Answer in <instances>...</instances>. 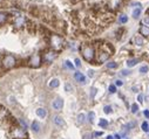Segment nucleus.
<instances>
[{
    "instance_id": "1",
    "label": "nucleus",
    "mask_w": 149,
    "mask_h": 139,
    "mask_svg": "<svg viewBox=\"0 0 149 139\" xmlns=\"http://www.w3.org/2000/svg\"><path fill=\"white\" fill-rule=\"evenodd\" d=\"M12 136L17 139H27V133H26V129L24 127H19L15 126L12 129Z\"/></svg>"
},
{
    "instance_id": "2",
    "label": "nucleus",
    "mask_w": 149,
    "mask_h": 139,
    "mask_svg": "<svg viewBox=\"0 0 149 139\" xmlns=\"http://www.w3.org/2000/svg\"><path fill=\"white\" fill-rule=\"evenodd\" d=\"M82 55L86 61H92L94 58V49L91 46H86L82 48Z\"/></svg>"
},
{
    "instance_id": "3",
    "label": "nucleus",
    "mask_w": 149,
    "mask_h": 139,
    "mask_svg": "<svg viewBox=\"0 0 149 139\" xmlns=\"http://www.w3.org/2000/svg\"><path fill=\"white\" fill-rule=\"evenodd\" d=\"M14 64H15V57H14V56L7 55V56L4 57V60H3V65H4L5 68H12Z\"/></svg>"
},
{
    "instance_id": "4",
    "label": "nucleus",
    "mask_w": 149,
    "mask_h": 139,
    "mask_svg": "<svg viewBox=\"0 0 149 139\" xmlns=\"http://www.w3.org/2000/svg\"><path fill=\"white\" fill-rule=\"evenodd\" d=\"M52 46L55 49H60L62 47V39L59 38L58 35H53L52 36Z\"/></svg>"
},
{
    "instance_id": "5",
    "label": "nucleus",
    "mask_w": 149,
    "mask_h": 139,
    "mask_svg": "<svg viewBox=\"0 0 149 139\" xmlns=\"http://www.w3.org/2000/svg\"><path fill=\"white\" fill-rule=\"evenodd\" d=\"M29 63H31V67L38 68V67L40 65V63H41V58H40V56H39V55H34V56H32L31 60H29Z\"/></svg>"
},
{
    "instance_id": "6",
    "label": "nucleus",
    "mask_w": 149,
    "mask_h": 139,
    "mask_svg": "<svg viewBox=\"0 0 149 139\" xmlns=\"http://www.w3.org/2000/svg\"><path fill=\"white\" fill-rule=\"evenodd\" d=\"M52 107H53V109H55V110H61L62 107H63V100H62L61 98H55V99L53 100V103H52Z\"/></svg>"
},
{
    "instance_id": "7",
    "label": "nucleus",
    "mask_w": 149,
    "mask_h": 139,
    "mask_svg": "<svg viewBox=\"0 0 149 139\" xmlns=\"http://www.w3.org/2000/svg\"><path fill=\"white\" fill-rule=\"evenodd\" d=\"M26 18L25 17H17L15 19H14V25L17 26V27H22V26H25V23H26Z\"/></svg>"
},
{
    "instance_id": "8",
    "label": "nucleus",
    "mask_w": 149,
    "mask_h": 139,
    "mask_svg": "<svg viewBox=\"0 0 149 139\" xmlns=\"http://www.w3.org/2000/svg\"><path fill=\"white\" fill-rule=\"evenodd\" d=\"M56 57V53L55 52H47L44 56V60L46 62H53V60Z\"/></svg>"
},
{
    "instance_id": "9",
    "label": "nucleus",
    "mask_w": 149,
    "mask_h": 139,
    "mask_svg": "<svg viewBox=\"0 0 149 139\" xmlns=\"http://www.w3.org/2000/svg\"><path fill=\"white\" fill-rule=\"evenodd\" d=\"M74 78H75L78 82L82 83V84L86 83V77H85V75H84L82 73H80V72H77L75 74H74Z\"/></svg>"
},
{
    "instance_id": "10",
    "label": "nucleus",
    "mask_w": 149,
    "mask_h": 139,
    "mask_svg": "<svg viewBox=\"0 0 149 139\" xmlns=\"http://www.w3.org/2000/svg\"><path fill=\"white\" fill-rule=\"evenodd\" d=\"M109 53H107V52H101L100 54H99V62H104V61H107L108 58H109Z\"/></svg>"
},
{
    "instance_id": "11",
    "label": "nucleus",
    "mask_w": 149,
    "mask_h": 139,
    "mask_svg": "<svg viewBox=\"0 0 149 139\" xmlns=\"http://www.w3.org/2000/svg\"><path fill=\"white\" fill-rule=\"evenodd\" d=\"M53 122H54V124L58 125V126H65V120H63L62 117H60V116H55V117L53 118Z\"/></svg>"
},
{
    "instance_id": "12",
    "label": "nucleus",
    "mask_w": 149,
    "mask_h": 139,
    "mask_svg": "<svg viewBox=\"0 0 149 139\" xmlns=\"http://www.w3.org/2000/svg\"><path fill=\"white\" fill-rule=\"evenodd\" d=\"M36 116L40 117V118H45L47 116V110L44 109V108H39L38 110H36Z\"/></svg>"
},
{
    "instance_id": "13",
    "label": "nucleus",
    "mask_w": 149,
    "mask_h": 139,
    "mask_svg": "<svg viewBox=\"0 0 149 139\" xmlns=\"http://www.w3.org/2000/svg\"><path fill=\"white\" fill-rule=\"evenodd\" d=\"M31 129L34 131V132H40V130H41V126H40V124L36 122V120H34L32 124H31Z\"/></svg>"
},
{
    "instance_id": "14",
    "label": "nucleus",
    "mask_w": 149,
    "mask_h": 139,
    "mask_svg": "<svg viewBox=\"0 0 149 139\" xmlns=\"http://www.w3.org/2000/svg\"><path fill=\"white\" fill-rule=\"evenodd\" d=\"M140 32H141L142 35H144V36H149V27H148V26H141Z\"/></svg>"
},
{
    "instance_id": "15",
    "label": "nucleus",
    "mask_w": 149,
    "mask_h": 139,
    "mask_svg": "<svg viewBox=\"0 0 149 139\" xmlns=\"http://www.w3.org/2000/svg\"><path fill=\"white\" fill-rule=\"evenodd\" d=\"M137 63H139V60H137V58H130V60H128V61H127V65H128L129 68H132V67L136 65Z\"/></svg>"
},
{
    "instance_id": "16",
    "label": "nucleus",
    "mask_w": 149,
    "mask_h": 139,
    "mask_svg": "<svg viewBox=\"0 0 149 139\" xmlns=\"http://www.w3.org/2000/svg\"><path fill=\"white\" fill-rule=\"evenodd\" d=\"M59 84H60V82H59L58 78H53V80L49 81V87H51V88H58Z\"/></svg>"
},
{
    "instance_id": "17",
    "label": "nucleus",
    "mask_w": 149,
    "mask_h": 139,
    "mask_svg": "<svg viewBox=\"0 0 149 139\" xmlns=\"http://www.w3.org/2000/svg\"><path fill=\"white\" fill-rule=\"evenodd\" d=\"M141 12H142V8H141V7H137V8H135V10L133 11V18H134V19H137V18L140 17Z\"/></svg>"
},
{
    "instance_id": "18",
    "label": "nucleus",
    "mask_w": 149,
    "mask_h": 139,
    "mask_svg": "<svg viewBox=\"0 0 149 139\" xmlns=\"http://www.w3.org/2000/svg\"><path fill=\"white\" fill-rule=\"evenodd\" d=\"M143 43H144V39H143L141 35H139V36L135 38V45H137V46H142Z\"/></svg>"
},
{
    "instance_id": "19",
    "label": "nucleus",
    "mask_w": 149,
    "mask_h": 139,
    "mask_svg": "<svg viewBox=\"0 0 149 139\" xmlns=\"http://www.w3.org/2000/svg\"><path fill=\"white\" fill-rule=\"evenodd\" d=\"M127 21H128V18H127L126 14H121V15L119 17V22H120V23H126Z\"/></svg>"
},
{
    "instance_id": "20",
    "label": "nucleus",
    "mask_w": 149,
    "mask_h": 139,
    "mask_svg": "<svg viewBox=\"0 0 149 139\" xmlns=\"http://www.w3.org/2000/svg\"><path fill=\"white\" fill-rule=\"evenodd\" d=\"M107 68L108 69H116L118 68V63L116 62H108L107 63Z\"/></svg>"
},
{
    "instance_id": "21",
    "label": "nucleus",
    "mask_w": 149,
    "mask_h": 139,
    "mask_svg": "<svg viewBox=\"0 0 149 139\" xmlns=\"http://www.w3.org/2000/svg\"><path fill=\"white\" fill-rule=\"evenodd\" d=\"M99 126L104 129V127H107V126H108V122H107L106 119H100V120H99Z\"/></svg>"
},
{
    "instance_id": "22",
    "label": "nucleus",
    "mask_w": 149,
    "mask_h": 139,
    "mask_svg": "<svg viewBox=\"0 0 149 139\" xmlns=\"http://www.w3.org/2000/svg\"><path fill=\"white\" fill-rule=\"evenodd\" d=\"M85 120H86V116H85V114H80L79 116H78V122L79 123H85Z\"/></svg>"
},
{
    "instance_id": "23",
    "label": "nucleus",
    "mask_w": 149,
    "mask_h": 139,
    "mask_svg": "<svg viewBox=\"0 0 149 139\" xmlns=\"http://www.w3.org/2000/svg\"><path fill=\"white\" fill-rule=\"evenodd\" d=\"M148 70H149V68H148V65H146V64L140 68V73H141V74H146V73H148Z\"/></svg>"
},
{
    "instance_id": "24",
    "label": "nucleus",
    "mask_w": 149,
    "mask_h": 139,
    "mask_svg": "<svg viewBox=\"0 0 149 139\" xmlns=\"http://www.w3.org/2000/svg\"><path fill=\"white\" fill-rule=\"evenodd\" d=\"M142 130H143L144 132H148V131H149V125H148L147 122H143V123H142Z\"/></svg>"
},
{
    "instance_id": "25",
    "label": "nucleus",
    "mask_w": 149,
    "mask_h": 139,
    "mask_svg": "<svg viewBox=\"0 0 149 139\" xmlns=\"http://www.w3.org/2000/svg\"><path fill=\"white\" fill-rule=\"evenodd\" d=\"M6 19H7L6 14H4V13H0V23H4V22L6 21Z\"/></svg>"
},
{
    "instance_id": "26",
    "label": "nucleus",
    "mask_w": 149,
    "mask_h": 139,
    "mask_svg": "<svg viewBox=\"0 0 149 139\" xmlns=\"http://www.w3.org/2000/svg\"><path fill=\"white\" fill-rule=\"evenodd\" d=\"M65 90H66L67 92H70V91L73 90V87H72V84H69V83H66V84H65Z\"/></svg>"
},
{
    "instance_id": "27",
    "label": "nucleus",
    "mask_w": 149,
    "mask_h": 139,
    "mask_svg": "<svg viewBox=\"0 0 149 139\" xmlns=\"http://www.w3.org/2000/svg\"><path fill=\"white\" fill-rule=\"evenodd\" d=\"M94 118H95V114H94V112H89V114H88V120H89L91 123H93V122H94Z\"/></svg>"
},
{
    "instance_id": "28",
    "label": "nucleus",
    "mask_w": 149,
    "mask_h": 139,
    "mask_svg": "<svg viewBox=\"0 0 149 139\" xmlns=\"http://www.w3.org/2000/svg\"><path fill=\"white\" fill-rule=\"evenodd\" d=\"M65 65H66V68L70 69V70H72V69H74V65L72 64V62H70V61H66V62H65Z\"/></svg>"
},
{
    "instance_id": "29",
    "label": "nucleus",
    "mask_w": 149,
    "mask_h": 139,
    "mask_svg": "<svg viewBox=\"0 0 149 139\" xmlns=\"http://www.w3.org/2000/svg\"><path fill=\"white\" fill-rule=\"evenodd\" d=\"M137 110H139V105H137V104H133V105H132V112L133 114H136Z\"/></svg>"
},
{
    "instance_id": "30",
    "label": "nucleus",
    "mask_w": 149,
    "mask_h": 139,
    "mask_svg": "<svg viewBox=\"0 0 149 139\" xmlns=\"http://www.w3.org/2000/svg\"><path fill=\"white\" fill-rule=\"evenodd\" d=\"M103 111H104V114H110L111 112V107L110 105H106L103 108Z\"/></svg>"
},
{
    "instance_id": "31",
    "label": "nucleus",
    "mask_w": 149,
    "mask_h": 139,
    "mask_svg": "<svg viewBox=\"0 0 149 139\" xmlns=\"http://www.w3.org/2000/svg\"><path fill=\"white\" fill-rule=\"evenodd\" d=\"M109 92H110V94L116 92V87H115V85H113V84L109 85Z\"/></svg>"
},
{
    "instance_id": "32",
    "label": "nucleus",
    "mask_w": 149,
    "mask_h": 139,
    "mask_svg": "<svg viewBox=\"0 0 149 139\" xmlns=\"http://www.w3.org/2000/svg\"><path fill=\"white\" fill-rule=\"evenodd\" d=\"M96 91H97L96 88H92L91 89V98H94V96L96 95Z\"/></svg>"
},
{
    "instance_id": "33",
    "label": "nucleus",
    "mask_w": 149,
    "mask_h": 139,
    "mask_svg": "<svg viewBox=\"0 0 149 139\" xmlns=\"http://www.w3.org/2000/svg\"><path fill=\"white\" fill-rule=\"evenodd\" d=\"M143 99H144V97H143V95H141V94H140V95L137 96V100H139L140 103H143Z\"/></svg>"
},
{
    "instance_id": "34",
    "label": "nucleus",
    "mask_w": 149,
    "mask_h": 139,
    "mask_svg": "<svg viewBox=\"0 0 149 139\" xmlns=\"http://www.w3.org/2000/svg\"><path fill=\"white\" fill-rule=\"evenodd\" d=\"M84 139H92V134L91 133H85L84 134Z\"/></svg>"
},
{
    "instance_id": "35",
    "label": "nucleus",
    "mask_w": 149,
    "mask_h": 139,
    "mask_svg": "<svg viewBox=\"0 0 149 139\" xmlns=\"http://www.w3.org/2000/svg\"><path fill=\"white\" fill-rule=\"evenodd\" d=\"M121 75H123V76H128V75H129V70H122V72H121Z\"/></svg>"
},
{
    "instance_id": "36",
    "label": "nucleus",
    "mask_w": 149,
    "mask_h": 139,
    "mask_svg": "<svg viewBox=\"0 0 149 139\" xmlns=\"http://www.w3.org/2000/svg\"><path fill=\"white\" fill-rule=\"evenodd\" d=\"M19 122H20V124L22 125V127H24V129H26V127H27V124H26V122H24L22 119H20Z\"/></svg>"
},
{
    "instance_id": "37",
    "label": "nucleus",
    "mask_w": 149,
    "mask_h": 139,
    "mask_svg": "<svg viewBox=\"0 0 149 139\" xmlns=\"http://www.w3.org/2000/svg\"><path fill=\"white\" fill-rule=\"evenodd\" d=\"M143 23H144V25H149V17H146V18L143 19Z\"/></svg>"
},
{
    "instance_id": "38",
    "label": "nucleus",
    "mask_w": 149,
    "mask_h": 139,
    "mask_svg": "<svg viewBox=\"0 0 149 139\" xmlns=\"http://www.w3.org/2000/svg\"><path fill=\"white\" fill-rule=\"evenodd\" d=\"M75 65H77V67H80V65H81L80 58H75Z\"/></svg>"
},
{
    "instance_id": "39",
    "label": "nucleus",
    "mask_w": 149,
    "mask_h": 139,
    "mask_svg": "<svg viewBox=\"0 0 149 139\" xmlns=\"http://www.w3.org/2000/svg\"><path fill=\"white\" fill-rule=\"evenodd\" d=\"M143 115H144L146 118H149V110H144L143 111Z\"/></svg>"
},
{
    "instance_id": "40",
    "label": "nucleus",
    "mask_w": 149,
    "mask_h": 139,
    "mask_svg": "<svg viewBox=\"0 0 149 139\" xmlns=\"http://www.w3.org/2000/svg\"><path fill=\"white\" fill-rule=\"evenodd\" d=\"M132 6H136V7H141V4H140V3H136V1H134V3H132Z\"/></svg>"
},
{
    "instance_id": "41",
    "label": "nucleus",
    "mask_w": 149,
    "mask_h": 139,
    "mask_svg": "<svg viewBox=\"0 0 149 139\" xmlns=\"http://www.w3.org/2000/svg\"><path fill=\"white\" fill-rule=\"evenodd\" d=\"M115 84H116V85H118V87H121V85H122V84H123V82H122V81H120V80H118V81H116V82H115Z\"/></svg>"
},
{
    "instance_id": "42",
    "label": "nucleus",
    "mask_w": 149,
    "mask_h": 139,
    "mask_svg": "<svg viewBox=\"0 0 149 139\" xmlns=\"http://www.w3.org/2000/svg\"><path fill=\"white\" fill-rule=\"evenodd\" d=\"M88 76L89 77H93L94 76V72L93 70H88Z\"/></svg>"
},
{
    "instance_id": "43",
    "label": "nucleus",
    "mask_w": 149,
    "mask_h": 139,
    "mask_svg": "<svg viewBox=\"0 0 149 139\" xmlns=\"http://www.w3.org/2000/svg\"><path fill=\"white\" fill-rule=\"evenodd\" d=\"M122 137L119 134V133H116V134H114V139H121Z\"/></svg>"
},
{
    "instance_id": "44",
    "label": "nucleus",
    "mask_w": 149,
    "mask_h": 139,
    "mask_svg": "<svg viewBox=\"0 0 149 139\" xmlns=\"http://www.w3.org/2000/svg\"><path fill=\"white\" fill-rule=\"evenodd\" d=\"M132 90H133V92H137L139 87H133V88H132Z\"/></svg>"
},
{
    "instance_id": "45",
    "label": "nucleus",
    "mask_w": 149,
    "mask_h": 139,
    "mask_svg": "<svg viewBox=\"0 0 149 139\" xmlns=\"http://www.w3.org/2000/svg\"><path fill=\"white\" fill-rule=\"evenodd\" d=\"M94 136H95V137H101V136H102V132H95Z\"/></svg>"
},
{
    "instance_id": "46",
    "label": "nucleus",
    "mask_w": 149,
    "mask_h": 139,
    "mask_svg": "<svg viewBox=\"0 0 149 139\" xmlns=\"http://www.w3.org/2000/svg\"><path fill=\"white\" fill-rule=\"evenodd\" d=\"M106 139H114V137H113V136H107Z\"/></svg>"
}]
</instances>
